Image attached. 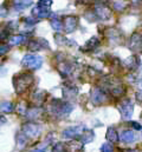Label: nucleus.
<instances>
[{
  "mask_svg": "<svg viewBox=\"0 0 142 152\" xmlns=\"http://www.w3.org/2000/svg\"><path fill=\"white\" fill-rule=\"evenodd\" d=\"M106 139L109 143H117L118 142L120 136H118V133H117L115 127H112V126L108 127V130L106 132Z\"/></svg>",
  "mask_w": 142,
  "mask_h": 152,
  "instance_id": "obj_13",
  "label": "nucleus"
},
{
  "mask_svg": "<svg viewBox=\"0 0 142 152\" xmlns=\"http://www.w3.org/2000/svg\"><path fill=\"white\" fill-rule=\"evenodd\" d=\"M52 152H67V146L63 143H58L52 149Z\"/></svg>",
  "mask_w": 142,
  "mask_h": 152,
  "instance_id": "obj_27",
  "label": "nucleus"
},
{
  "mask_svg": "<svg viewBox=\"0 0 142 152\" xmlns=\"http://www.w3.org/2000/svg\"><path fill=\"white\" fill-rule=\"evenodd\" d=\"M94 15L98 20H108L111 17V11L106 5H96L94 8Z\"/></svg>",
  "mask_w": 142,
  "mask_h": 152,
  "instance_id": "obj_8",
  "label": "nucleus"
},
{
  "mask_svg": "<svg viewBox=\"0 0 142 152\" xmlns=\"http://www.w3.org/2000/svg\"><path fill=\"white\" fill-rule=\"evenodd\" d=\"M124 65H126L129 70H136V69L139 67V65H140V59H139L136 56H132V57H129V58L126 59Z\"/></svg>",
  "mask_w": 142,
  "mask_h": 152,
  "instance_id": "obj_14",
  "label": "nucleus"
},
{
  "mask_svg": "<svg viewBox=\"0 0 142 152\" xmlns=\"http://www.w3.org/2000/svg\"><path fill=\"white\" fill-rule=\"evenodd\" d=\"M101 152H114V146L111 143H104L101 148Z\"/></svg>",
  "mask_w": 142,
  "mask_h": 152,
  "instance_id": "obj_28",
  "label": "nucleus"
},
{
  "mask_svg": "<svg viewBox=\"0 0 142 152\" xmlns=\"http://www.w3.org/2000/svg\"><path fill=\"white\" fill-rule=\"evenodd\" d=\"M32 0H18L17 2H16V8L17 10H23V8H26V7H29V6H31L32 5Z\"/></svg>",
  "mask_w": 142,
  "mask_h": 152,
  "instance_id": "obj_25",
  "label": "nucleus"
},
{
  "mask_svg": "<svg viewBox=\"0 0 142 152\" xmlns=\"http://www.w3.org/2000/svg\"><path fill=\"white\" fill-rule=\"evenodd\" d=\"M35 77L29 72H23L13 77V86L17 93H24L32 84Z\"/></svg>",
  "mask_w": 142,
  "mask_h": 152,
  "instance_id": "obj_1",
  "label": "nucleus"
},
{
  "mask_svg": "<svg viewBox=\"0 0 142 152\" xmlns=\"http://www.w3.org/2000/svg\"><path fill=\"white\" fill-rule=\"evenodd\" d=\"M98 45H100V40L96 38V37H92V38H90L85 44H84V46L82 47V50H83V51H92V50H95Z\"/></svg>",
  "mask_w": 142,
  "mask_h": 152,
  "instance_id": "obj_15",
  "label": "nucleus"
},
{
  "mask_svg": "<svg viewBox=\"0 0 142 152\" xmlns=\"http://www.w3.org/2000/svg\"><path fill=\"white\" fill-rule=\"evenodd\" d=\"M30 51H41V50H47L50 48V44L43 38L36 39V40H31L27 45Z\"/></svg>",
  "mask_w": 142,
  "mask_h": 152,
  "instance_id": "obj_9",
  "label": "nucleus"
},
{
  "mask_svg": "<svg viewBox=\"0 0 142 152\" xmlns=\"http://www.w3.org/2000/svg\"><path fill=\"white\" fill-rule=\"evenodd\" d=\"M32 98L37 104H41L45 98H46V92L45 91H41V90H37L35 93L32 94Z\"/></svg>",
  "mask_w": 142,
  "mask_h": 152,
  "instance_id": "obj_19",
  "label": "nucleus"
},
{
  "mask_svg": "<svg viewBox=\"0 0 142 152\" xmlns=\"http://www.w3.org/2000/svg\"><path fill=\"white\" fill-rule=\"evenodd\" d=\"M13 111H14V104L12 102H2L0 104L1 113H12Z\"/></svg>",
  "mask_w": 142,
  "mask_h": 152,
  "instance_id": "obj_18",
  "label": "nucleus"
},
{
  "mask_svg": "<svg viewBox=\"0 0 142 152\" xmlns=\"http://www.w3.org/2000/svg\"><path fill=\"white\" fill-rule=\"evenodd\" d=\"M25 40H26V37L24 34H14L8 38V42H10V45L14 46V45H20V44L25 42Z\"/></svg>",
  "mask_w": 142,
  "mask_h": 152,
  "instance_id": "obj_17",
  "label": "nucleus"
},
{
  "mask_svg": "<svg viewBox=\"0 0 142 152\" xmlns=\"http://www.w3.org/2000/svg\"><path fill=\"white\" fill-rule=\"evenodd\" d=\"M138 85H139V87H140V88H141V90H142V78H141V79H140V81L138 83Z\"/></svg>",
  "mask_w": 142,
  "mask_h": 152,
  "instance_id": "obj_35",
  "label": "nucleus"
},
{
  "mask_svg": "<svg viewBox=\"0 0 142 152\" xmlns=\"http://www.w3.org/2000/svg\"><path fill=\"white\" fill-rule=\"evenodd\" d=\"M32 14L37 17L38 19H46V18H49L51 14H52V12L50 11V8L49 7H40V6H37L35 7L33 10H32Z\"/></svg>",
  "mask_w": 142,
  "mask_h": 152,
  "instance_id": "obj_11",
  "label": "nucleus"
},
{
  "mask_svg": "<svg viewBox=\"0 0 142 152\" xmlns=\"http://www.w3.org/2000/svg\"><path fill=\"white\" fill-rule=\"evenodd\" d=\"M63 25H64V30L67 33H72L73 31H76V28L78 26V19L75 15H69L65 18Z\"/></svg>",
  "mask_w": 142,
  "mask_h": 152,
  "instance_id": "obj_10",
  "label": "nucleus"
},
{
  "mask_svg": "<svg viewBox=\"0 0 142 152\" xmlns=\"http://www.w3.org/2000/svg\"><path fill=\"white\" fill-rule=\"evenodd\" d=\"M63 93L64 96L70 99V98H75L77 96V88L76 87H71V86H68V87H64L63 88Z\"/></svg>",
  "mask_w": 142,
  "mask_h": 152,
  "instance_id": "obj_22",
  "label": "nucleus"
},
{
  "mask_svg": "<svg viewBox=\"0 0 142 152\" xmlns=\"http://www.w3.org/2000/svg\"><path fill=\"white\" fill-rule=\"evenodd\" d=\"M5 123H6V118L0 114V125H2V124H5Z\"/></svg>",
  "mask_w": 142,
  "mask_h": 152,
  "instance_id": "obj_34",
  "label": "nucleus"
},
{
  "mask_svg": "<svg viewBox=\"0 0 142 152\" xmlns=\"http://www.w3.org/2000/svg\"><path fill=\"white\" fill-rule=\"evenodd\" d=\"M83 149V143L81 140H71L67 145V151L69 152H78Z\"/></svg>",
  "mask_w": 142,
  "mask_h": 152,
  "instance_id": "obj_16",
  "label": "nucleus"
},
{
  "mask_svg": "<svg viewBox=\"0 0 142 152\" xmlns=\"http://www.w3.org/2000/svg\"><path fill=\"white\" fill-rule=\"evenodd\" d=\"M43 65V58L37 54H26L21 60V66L29 70H38Z\"/></svg>",
  "mask_w": 142,
  "mask_h": 152,
  "instance_id": "obj_3",
  "label": "nucleus"
},
{
  "mask_svg": "<svg viewBox=\"0 0 142 152\" xmlns=\"http://www.w3.org/2000/svg\"><path fill=\"white\" fill-rule=\"evenodd\" d=\"M132 1H133L134 4H140V2H141L142 0H132Z\"/></svg>",
  "mask_w": 142,
  "mask_h": 152,
  "instance_id": "obj_37",
  "label": "nucleus"
},
{
  "mask_svg": "<svg viewBox=\"0 0 142 152\" xmlns=\"http://www.w3.org/2000/svg\"><path fill=\"white\" fill-rule=\"evenodd\" d=\"M10 48H11V46H10V45L1 44V45H0V57H1V56H4V54H6V53L10 51Z\"/></svg>",
  "mask_w": 142,
  "mask_h": 152,
  "instance_id": "obj_29",
  "label": "nucleus"
},
{
  "mask_svg": "<svg viewBox=\"0 0 142 152\" xmlns=\"http://www.w3.org/2000/svg\"><path fill=\"white\" fill-rule=\"evenodd\" d=\"M85 131H87V127L84 125L69 126L63 131V138H65V139H77V138H81L82 134Z\"/></svg>",
  "mask_w": 142,
  "mask_h": 152,
  "instance_id": "obj_5",
  "label": "nucleus"
},
{
  "mask_svg": "<svg viewBox=\"0 0 142 152\" xmlns=\"http://www.w3.org/2000/svg\"><path fill=\"white\" fill-rule=\"evenodd\" d=\"M7 14V8L5 5H1L0 6V17H6Z\"/></svg>",
  "mask_w": 142,
  "mask_h": 152,
  "instance_id": "obj_32",
  "label": "nucleus"
},
{
  "mask_svg": "<svg viewBox=\"0 0 142 152\" xmlns=\"http://www.w3.org/2000/svg\"><path fill=\"white\" fill-rule=\"evenodd\" d=\"M33 152H45V150H44V149H37V150H35Z\"/></svg>",
  "mask_w": 142,
  "mask_h": 152,
  "instance_id": "obj_36",
  "label": "nucleus"
},
{
  "mask_svg": "<svg viewBox=\"0 0 142 152\" xmlns=\"http://www.w3.org/2000/svg\"><path fill=\"white\" fill-rule=\"evenodd\" d=\"M50 25H51V27H52L55 31H57V32H61V31L64 28L63 23H62L61 20H58V19H51V20H50Z\"/></svg>",
  "mask_w": 142,
  "mask_h": 152,
  "instance_id": "obj_24",
  "label": "nucleus"
},
{
  "mask_svg": "<svg viewBox=\"0 0 142 152\" xmlns=\"http://www.w3.org/2000/svg\"><path fill=\"white\" fill-rule=\"evenodd\" d=\"M73 110V106L68 102L53 99L50 104V113L53 114L55 117H65L70 114Z\"/></svg>",
  "mask_w": 142,
  "mask_h": 152,
  "instance_id": "obj_2",
  "label": "nucleus"
},
{
  "mask_svg": "<svg viewBox=\"0 0 142 152\" xmlns=\"http://www.w3.org/2000/svg\"><path fill=\"white\" fill-rule=\"evenodd\" d=\"M24 21H25L26 25H35L36 23H37V19H33V18H25Z\"/></svg>",
  "mask_w": 142,
  "mask_h": 152,
  "instance_id": "obj_31",
  "label": "nucleus"
},
{
  "mask_svg": "<svg viewBox=\"0 0 142 152\" xmlns=\"http://www.w3.org/2000/svg\"><path fill=\"white\" fill-rule=\"evenodd\" d=\"M130 124H132V126L134 127V130H142V126L138 121H132Z\"/></svg>",
  "mask_w": 142,
  "mask_h": 152,
  "instance_id": "obj_33",
  "label": "nucleus"
},
{
  "mask_svg": "<svg viewBox=\"0 0 142 152\" xmlns=\"http://www.w3.org/2000/svg\"><path fill=\"white\" fill-rule=\"evenodd\" d=\"M97 1H102V0H97Z\"/></svg>",
  "mask_w": 142,
  "mask_h": 152,
  "instance_id": "obj_39",
  "label": "nucleus"
},
{
  "mask_svg": "<svg viewBox=\"0 0 142 152\" xmlns=\"http://www.w3.org/2000/svg\"><path fill=\"white\" fill-rule=\"evenodd\" d=\"M120 139L126 144H130L136 140V134L132 130H123L120 134Z\"/></svg>",
  "mask_w": 142,
  "mask_h": 152,
  "instance_id": "obj_12",
  "label": "nucleus"
},
{
  "mask_svg": "<svg viewBox=\"0 0 142 152\" xmlns=\"http://www.w3.org/2000/svg\"><path fill=\"white\" fill-rule=\"evenodd\" d=\"M90 98H91V102L94 105H102L106 100V93L101 87H95L91 91Z\"/></svg>",
  "mask_w": 142,
  "mask_h": 152,
  "instance_id": "obj_7",
  "label": "nucleus"
},
{
  "mask_svg": "<svg viewBox=\"0 0 142 152\" xmlns=\"http://www.w3.org/2000/svg\"><path fill=\"white\" fill-rule=\"evenodd\" d=\"M127 152H139L138 150H128Z\"/></svg>",
  "mask_w": 142,
  "mask_h": 152,
  "instance_id": "obj_38",
  "label": "nucleus"
},
{
  "mask_svg": "<svg viewBox=\"0 0 142 152\" xmlns=\"http://www.w3.org/2000/svg\"><path fill=\"white\" fill-rule=\"evenodd\" d=\"M21 131H23V134L26 137V138H37L40 136L41 133V127L39 124L33 123V121H29L26 124L23 125L21 127Z\"/></svg>",
  "mask_w": 142,
  "mask_h": 152,
  "instance_id": "obj_4",
  "label": "nucleus"
},
{
  "mask_svg": "<svg viewBox=\"0 0 142 152\" xmlns=\"http://www.w3.org/2000/svg\"><path fill=\"white\" fill-rule=\"evenodd\" d=\"M40 114H41V110H40L39 107H31V109L27 110L26 117H27L30 120H35V119H37Z\"/></svg>",
  "mask_w": 142,
  "mask_h": 152,
  "instance_id": "obj_20",
  "label": "nucleus"
},
{
  "mask_svg": "<svg viewBox=\"0 0 142 152\" xmlns=\"http://www.w3.org/2000/svg\"><path fill=\"white\" fill-rule=\"evenodd\" d=\"M52 5V0H39L38 6L40 7H50Z\"/></svg>",
  "mask_w": 142,
  "mask_h": 152,
  "instance_id": "obj_30",
  "label": "nucleus"
},
{
  "mask_svg": "<svg viewBox=\"0 0 142 152\" xmlns=\"http://www.w3.org/2000/svg\"><path fill=\"white\" fill-rule=\"evenodd\" d=\"M58 70H59V72H61L63 76H69L71 73V71H72L71 66L68 63H62V64H59Z\"/></svg>",
  "mask_w": 142,
  "mask_h": 152,
  "instance_id": "obj_23",
  "label": "nucleus"
},
{
  "mask_svg": "<svg viewBox=\"0 0 142 152\" xmlns=\"http://www.w3.org/2000/svg\"><path fill=\"white\" fill-rule=\"evenodd\" d=\"M114 8L117 11V12H122L124 8H126V4L123 1H115L114 2Z\"/></svg>",
  "mask_w": 142,
  "mask_h": 152,
  "instance_id": "obj_26",
  "label": "nucleus"
},
{
  "mask_svg": "<svg viewBox=\"0 0 142 152\" xmlns=\"http://www.w3.org/2000/svg\"><path fill=\"white\" fill-rule=\"evenodd\" d=\"M118 111L123 119H130L134 113V102L132 99H124L118 105Z\"/></svg>",
  "mask_w": 142,
  "mask_h": 152,
  "instance_id": "obj_6",
  "label": "nucleus"
},
{
  "mask_svg": "<svg viewBox=\"0 0 142 152\" xmlns=\"http://www.w3.org/2000/svg\"><path fill=\"white\" fill-rule=\"evenodd\" d=\"M94 138H95V133H94V131H91V130H87V131L82 134L81 140H82V143L84 144V143H90V142H92Z\"/></svg>",
  "mask_w": 142,
  "mask_h": 152,
  "instance_id": "obj_21",
  "label": "nucleus"
}]
</instances>
